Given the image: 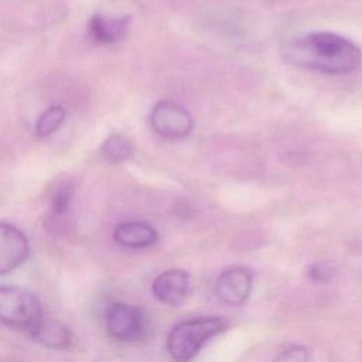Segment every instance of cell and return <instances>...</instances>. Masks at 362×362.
<instances>
[{
	"mask_svg": "<svg viewBox=\"0 0 362 362\" xmlns=\"http://www.w3.org/2000/svg\"><path fill=\"white\" fill-rule=\"evenodd\" d=\"M30 335L38 344L55 351H62L69 348L71 339H72L69 328L59 320L51 315H47L45 313L38 321V324L33 328Z\"/></svg>",
	"mask_w": 362,
	"mask_h": 362,
	"instance_id": "cell-10",
	"label": "cell"
},
{
	"mask_svg": "<svg viewBox=\"0 0 362 362\" xmlns=\"http://www.w3.org/2000/svg\"><path fill=\"white\" fill-rule=\"evenodd\" d=\"M151 293L160 303L178 307L191 293V277L182 269L165 270L153 280Z\"/></svg>",
	"mask_w": 362,
	"mask_h": 362,
	"instance_id": "cell-8",
	"label": "cell"
},
{
	"mask_svg": "<svg viewBox=\"0 0 362 362\" xmlns=\"http://www.w3.org/2000/svg\"><path fill=\"white\" fill-rule=\"evenodd\" d=\"M337 273V266L332 262H318L308 269V277L315 283H327Z\"/></svg>",
	"mask_w": 362,
	"mask_h": 362,
	"instance_id": "cell-15",
	"label": "cell"
},
{
	"mask_svg": "<svg viewBox=\"0 0 362 362\" xmlns=\"http://www.w3.org/2000/svg\"><path fill=\"white\" fill-rule=\"evenodd\" d=\"M253 287V274L242 266L225 269L216 279L214 291L218 300L226 305H242L250 296Z\"/></svg>",
	"mask_w": 362,
	"mask_h": 362,
	"instance_id": "cell-6",
	"label": "cell"
},
{
	"mask_svg": "<svg viewBox=\"0 0 362 362\" xmlns=\"http://www.w3.org/2000/svg\"><path fill=\"white\" fill-rule=\"evenodd\" d=\"M102 156L110 163H124L134 154L133 141L123 133H110L102 144Z\"/></svg>",
	"mask_w": 362,
	"mask_h": 362,
	"instance_id": "cell-12",
	"label": "cell"
},
{
	"mask_svg": "<svg viewBox=\"0 0 362 362\" xmlns=\"http://www.w3.org/2000/svg\"><path fill=\"white\" fill-rule=\"evenodd\" d=\"M148 120L151 129L165 139L187 137L194 126L189 112L173 100L156 103L150 112Z\"/></svg>",
	"mask_w": 362,
	"mask_h": 362,
	"instance_id": "cell-5",
	"label": "cell"
},
{
	"mask_svg": "<svg viewBox=\"0 0 362 362\" xmlns=\"http://www.w3.org/2000/svg\"><path fill=\"white\" fill-rule=\"evenodd\" d=\"M308 349L303 345H290L283 349L273 362H308Z\"/></svg>",
	"mask_w": 362,
	"mask_h": 362,
	"instance_id": "cell-16",
	"label": "cell"
},
{
	"mask_svg": "<svg viewBox=\"0 0 362 362\" xmlns=\"http://www.w3.org/2000/svg\"><path fill=\"white\" fill-rule=\"evenodd\" d=\"M105 325L109 335L122 342L141 341L147 335L148 321L140 307L113 303L105 313Z\"/></svg>",
	"mask_w": 362,
	"mask_h": 362,
	"instance_id": "cell-4",
	"label": "cell"
},
{
	"mask_svg": "<svg viewBox=\"0 0 362 362\" xmlns=\"http://www.w3.org/2000/svg\"><path fill=\"white\" fill-rule=\"evenodd\" d=\"M65 120V110L59 105H52L48 109H45L37 123H35V133L40 137H48L54 134L59 127L62 126Z\"/></svg>",
	"mask_w": 362,
	"mask_h": 362,
	"instance_id": "cell-13",
	"label": "cell"
},
{
	"mask_svg": "<svg viewBox=\"0 0 362 362\" xmlns=\"http://www.w3.org/2000/svg\"><path fill=\"white\" fill-rule=\"evenodd\" d=\"M44 315L38 297L21 287L0 286V322L31 332Z\"/></svg>",
	"mask_w": 362,
	"mask_h": 362,
	"instance_id": "cell-3",
	"label": "cell"
},
{
	"mask_svg": "<svg viewBox=\"0 0 362 362\" xmlns=\"http://www.w3.org/2000/svg\"><path fill=\"white\" fill-rule=\"evenodd\" d=\"M281 52L294 65L331 75L349 74L362 64V51L351 40L329 31L291 40Z\"/></svg>",
	"mask_w": 362,
	"mask_h": 362,
	"instance_id": "cell-1",
	"label": "cell"
},
{
	"mask_svg": "<svg viewBox=\"0 0 362 362\" xmlns=\"http://www.w3.org/2000/svg\"><path fill=\"white\" fill-rule=\"evenodd\" d=\"M113 239L119 246L127 249H144L157 243L158 232L147 222L129 221L116 225Z\"/></svg>",
	"mask_w": 362,
	"mask_h": 362,
	"instance_id": "cell-9",
	"label": "cell"
},
{
	"mask_svg": "<svg viewBox=\"0 0 362 362\" xmlns=\"http://www.w3.org/2000/svg\"><path fill=\"white\" fill-rule=\"evenodd\" d=\"M129 20L127 16L113 17L96 13L88 21V34L98 44H113L124 37Z\"/></svg>",
	"mask_w": 362,
	"mask_h": 362,
	"instance_id": "cell-11",
	"label": "cell"
},
{
	"mask_svg": "<svg viewBox=\"0 0 362 362\" xmlns=\"http://www.w3.org/2000/svg\"><path fill=\"white\" fill-rule=\"evenodd\" d=\"M30 255L27 236L14 225L0 222V276L18 269Z\"/></svg>",
	"mask_w": 362,
	"mask_h": 362,
	"instance_id": "cell-7",
	"label": "cell"
},
{
	"mask_svg": "<svg viewBox=\"0 0 362 362\" xmlns=\"http://www.w3.org/2000/svg\"><path fill=\"white\" fill-rule=\"evenodd\" d=\"M74 195H75L74 182L69 180L61 181L58 187L54 189V194L51 198V216L52 218L65 216L71 209Z\"/></svg>",
	"mask_w": 362,
	"mask_h": 362,
	"instance_id": "cell-14",
	"label": "cell"
},
{
	"mask_svg": "<svg viewBox=\"0 0 362 362\" xmlns=\"http://www.w3.org/2000/svg\"><path fill=\"white\" fill-rule=\"evenodd\" d=\"M226 327L228 322L221 317H201L181 321L167 335V351L174 362H191L201 348Z\"/></svg>",
	"mask_w": 362,
	"mask_h": 362,
	"instance_id": "cell-2",
	"label": "cell"
}]
</instances>
